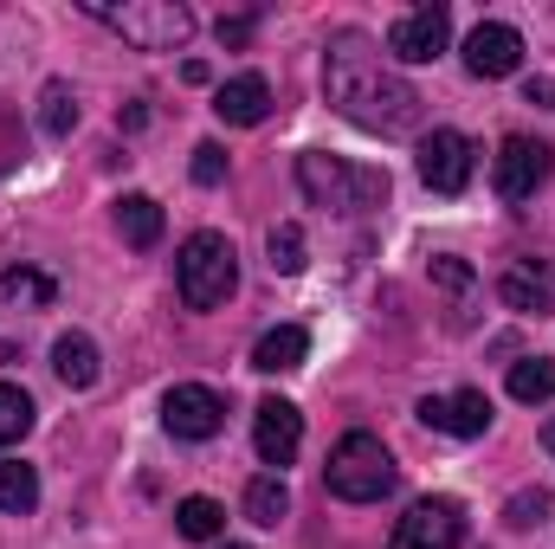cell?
Instances as JSON below:
<instances>
[{
	"label": "cell",
	"mask_w": 555,
	"mask_h": 549,
	"mask_svg": "<svg viewBox=\"0 0 555 549\" xmlns=\"http://www.w3.org/2000/svg\"><path fill=\"white\" fill-rule=\"evenodd\" d=\"M220 175H227V149H220V142H201V149H194V181H201V188H220Z\"/></svg>",
	"instance_id": "83f0119b"
},
{
	"label": "cell",
	"mask_w": 555,
	"mask_h": 549,
	"mask_svg": "<svg viewBox=\"0 0 555 549\" xmlns=\"http://www.w3.org/2000/svg\"><path fill=\"white\" fill-rule=\"evenodd\" d=\"M323 91L349 124L375 137H408L420 124V91L375 52L369 33H336L323 46Z\"/></svg>",
	"instance_id": "6da1fadb"
},
{
	"label": "cell",
	"mask_w": 555,
	"mask_h": 549,
	"mask_svg": "<svg viewBox=\"0 0 555 549\" xmlns=\"http://www.w3.org/2000/svg\"><path fill=\"white\" fill-rule=\"evenodd\" d=\"M220 549H246V544H220Z\"/></svg>",
	"instance_id": "d6a6232c"
},
{
	"label": "cell",
	"mask_w": 555,
	"mask_h": 549,
	"mask_svg": "<svg viewBox=\"0 0 555 549\" xmlns=\"http://www.w3.org/2000/svg\"><path fill=\"white\" fill-rule=\"evenodd\" d=\"M162 426H168L175 439H214V433L227 426V401H220L207 382H181V388H168V401H162Z\"/></svg>",
	"instance_id": "30bf717a"
},
{
	"label": "cell",
	"mask_w": 555,
	"mask_h": 549,
	"mask_svg": "<svg viewBox=\"0 0 555 549\" xmlns=\"http://www.w3.org/2000/svg\"><path fill=\"white\" fill-rule=\"evenodd\" d=\"M420 420H426V426H439V433H452V439H478V433L491 426V401H485L478 388L426 395V401H420Z\"/></svg>",
	"instance_id": "5bb4252c"
},
{
	"label": "cell",
	"mask_w": 555,
	"mask_h": 549,
	"mask_svg": "<svg viewBox=\"0 0 555 549\" xmlns=\"http://www.w3.org/2000/svg\"><path fill=\"white\" fill-rule=\"evenodd\" d=\"M214 117H220V124H233V130H253V124H266V117H272V85H266L259 72H240V78H227V85L214 91Z\"/></svg>",
	"instance_id": "9a60e30c"
},
{
	"label": "cell",
	"mask_w": 555,
	"mask_h": 549,
	"mask_svg": "<svg viewBox=\"0 0 555 549\" xmlns=\"http://www.w3.org/2000/svg\"><path fill=\"white\" fill-rule=\"evenodd\" d=\"M220 39H227V46H246V39H253V20H220Z\"/></svg>",
	"instance_id": "4dcf8cb0"
},
{
	"label": "cell",
	"mask_w": 555,
	"mask_h": 549,
	"mask_svg": "<svg viewBox=\"0 0 555 549\" xmlns=\"http://www.w3.org/2000/svg\"><path fill=\"white\" fill-rule=\"evenodd\" d=\"M91 20H104L111 33H124L137 52H181L194 39V7L181 0H85Z\"/></svg>",
	"instance_id": "277c9868"
},
{
	"label": "cell",
	"mask_w": 555,
	"mask_h": 549,
	"mask_svg": "<svg viewBox=\"0 0 555 549\" xmlns=\"http://www.w3.org/2000/svg\"><path fill=\"white\" fill-rule=\"evenodd\" d=\"M395 452L375 439V433H343L336 446H330V465H323V485H330V498H343V505H375V498H388L395 491Z\"/></svg>",
	"instance_id": "3957f363"
},
{
	"label": "cell",
	"mask_w": 555,
	"mask_h": 549,
	"mask_svg": "<svg viewBox=\"0 0 555 549\" xmlns=\"http://www.w3.org/2000/svg\"><path fill=\"white\" fill-rule=\"evenodd\" d=\"M472 168H478L472 137H459V130H433V137L420 142V181H426L433 194H465Z\"/></svg>",
	"instance_id": "ba28073f"
},
{
	"label": "cell",
	"mask_w": 555,
	"mask_h": 549,
	"mask_svg": "<svg viewBox=\"0 0 555 549\" xmlns=\"http://www.w3.org/2000/svg\"><path fill=\"white\" fill-rule=\"evenodd\" d=\"M555 168V149L537 137H504V149H498V162H491V181H498V194L504 201H530L543 181H550Z\"/></svg>",
	"instance_id": "52a82bcc"
},
{
	"label": "cell",
	"mask_w": 555,
	"mask_h": 549,
	"mask_svg": "<svg viewBox=\"0 0 555 549\" xmlns=\"http://www.w3.org/2000/svg\"><path fill=\"white\" fill-rule=\"evenodd\" d=\"M543 452H550V459H555V413H550V420H543Z\"/></svg>",
	"instance_id": "1f68e13d"
},
{
	"label": "cell",
	"mask_w": 555,
	"mask_h": 549,
	"mask_svg": "<svg viewBox=\"0 0 555 549\" xmlns=\"http://www.w3.org/2000/svg\"><path fill=\"white\" fill-rule=\"evenodd\" d=\"M517 65H524V33L517 26H504V20L472 26V39H465V72L472 78H511Z\"/></svg>",
	"instance_id": "7c38bea8"
},
{
	"label": "cell",
	"mask_w": 555,
	"mask_h": 549,
	"mask_svg": "<svg viewBox=\"0 0 555 549\" xmlns=\"http://www.w3.org/2000/svg\"><path fill=\"white\" fill-rule=\"evenodd\" d=\"M524 104H537V111H555V78H530V85H524Z\"/></svg>",
	"instance_id": "f546056e"
},
{
	"label": "cell",
	"mask_w": 555,
	"mask_h": 549,
	"mask_svg": "<svg viewBox=\"0 0 555 549\" xmlns=\"http://www.w3.org/2000/svg\"><path fill=\"white\" fill-rule=\"evenodd\" d=\"M297 188L310 207H330V214H369L388 201V175L369 168V162H343V155H297Z\"/></svg>",
	"instance_id": "7a4b0ae2"
},
{
	"label": "cell",
	"mask_w": 555,
	"mask_h": 549,
	"mask_svg": "<svg viewBox=\"0 0 555 549\" xmlns=\"http://www.w3.org/2000/svg\"><path fill=\"white\" fill-rule=\"evenodd\" d=\"M433 278H439L446 291H465V284H472V272H465L459 259H433Z\"/></svg>",
	"instance_id": "f1b7e54d"
},
{
	"label": "cell",
	"mask_w": 555,
	"mask_h": 549,
	"mask_svg": "<svg viewBox=\"0 0 555 549\" xmlns=\"http://www.w3.org/2000/svg\"><path fill=\"white\" fill-rule=\"evenodd\" d=\"M272 272H304V227H291V220L272 227Z\"/></svg>",
	"instance_id": "484cf974"
},
{
	"label": "cell",
	"mask_w": 555,
	"mask_h": 549,
	"mask_svg": "<svg viewBox=\"0 0 555 549\" xmlns=\"http://www.w3.org/2000/svg\"><path fill=\"white\" fill-rule=\"evenodd\" d=\"M52 369H59V382H65V388H91V382L104 375L98 343H91L85 330H65V336L52 343Z\"/></svg>",
	"instance_id": "2e32d148"
},
{
	"label": "cell",
	"mask_w": 555,
	"mask_h": 549,
	"mask_svg": "<svg viewBox=\"0 0 555 549\" xmlns=\"http://www.w3.org/2000/svg\"><path fill=\"white\" fill-rule=\"evenodd\" d=\"M175 531H181L188 544H220V537H227V505H214V498H181V505H175Z\"/></svg>",
	"instance_id": "d6986e66"
},
{
	"label": "cell",
	"mask_w": 555,
	"mask_h": 549,
	"mask_svg": "<svg viewBox=\"0 0 555 549\" xmlns=\"http://www.w3.org/2000/svg\"><path fill=\"white\" fill-rule=\"evenodd\" d=\"M446 39H452V13H446V7H414V13H401V20L388 26V59H401V65H433V59L446 52Z\"/></svg>",
	"instance_id": "9c48e42d"
},
{
	"label": "cell",
	"mask_w": 555,
	"mask_h": 549,
	"mask_svg": "<svg viewBox=\"0 0 555 549\" xmlns=\"http://www.w3.org/2000/svg\"><path fill=\"white\" fill-rule=\"evenodd\" d=\"M0 297H7V304H52L59 284L46 272H0Z\"/></svg>",
	"instance_id": "d4e9b609"
},
{
	"label": "cell",
	"mask_w": 555,
	"mask_h": 549,
	"mask_svg": "<svg viewBox=\"0 0 555 549\" xmlns=\"http://www.w3.org/2000/svg\"><path fill=\"white\" fill-rule=\"evenodd\" d=\"M543 511H550V491H517V498H511V511H504V524L530 531V524H543Z\"/></svg>",
	"instance_id": "4316f807"
},
{
	"label": "cell",
	"mask_w": 555,
	"mask_h": 549,
	"mask_svg": "<svg viewBox=\"0 0 555 549\" xmlns=\"http://www.w3.org/2000/svg\"><path fill=\"white\" fill-rule=\"evenodd\" d=\"M246 518H253V524H266V531H278V524L291 518V491H284V478H278V472H266V478H253V485H246Z\"/></svg>",
	"instance_id": "44dd1931"
},
{
	"label": "cell",
	"mask_w": 555,
	"mask_h": 549,
	"mask_svg": "<svg viewBox=\"0 0 555 549\" xmlns=\"http://www.w3.org/2000/svg\"><path fill=\"white\" fill-rule=\"evenodd\" d=\"M39 130H46V137H72V130H78V98H72V85L52 78V85L39 91Z\"/></svg>",
	"instance_id": "603a6c76"
},
{
	"label": "cell",
	"mask_w": 555,
	"mask_h": 549,
	"mask_svg": "<svg viewBox=\"0 0 555 549\" xmlns=\"http://www.w3.org/2000/svg\"><path fill=\"white\" fill-rule=\"evenodd\" d=\"M175 284H181V304L188 310H214L233 297L240 284V253L227 233H188L181 253H175Z\"/></svg>",
	"instance_id": "5b68a950"
},
{
	"label": "cell",
	"mask_w": 555,
	"mask_h": 549,
	"mask_svg": "<svg viewBox=\"0 0 555 549\" xmlns=\"http://www.w3.org/2000/svg\"><path fill=\"white\" fill-rule=\"evenodd\" d=\"M310 356V336L297 330V323H278L259 336V349H253V369H266V375H284V369H297Z\"/></svg>",
	"instance_id": "e0dca14e"
},
{
	"label": "cell",
	"mask_w": 555,
	"mask_h": 549,
	"mask_svg": "<svg viewBox=\"0 0 555 549\" xmlns=\"http://www.w3.org/2000/svg\"><path fill=\"white\" fill-rule=\"evenodd\" d=\"M465 544V505L459 498H420L408 518H395L388 549H459Z\"/></svg>",
	"instance_id": "8992f818"
},
{
	"label": "cell",
	"mask_w": 555,
	"mask_h": 549,
	"mask_svg": "<svg viewBox=\"0 0 555 549\" xmlns=\"http://www.w3.org/2000/svg\"><path fill=\"white\" fill-rule=\"evenodd\" d=\"M33 395L20 388V382H0V446H20L26 433H33Z\"/></svg>",
	"instance_id": "cb8c5ba5"
},
{
	"label": "cell",
	"mask_w": 555,
	"mask_h": 549,
	"mask_svg": "<svg viewBox=\"0 0 555 549\" xmlns=\"http://www.w3.org/2000/svg\"><path fill=\"white\" fill-rule=\"evenodd\" d=\"M498 297L517 317H555V259H511L498 272Z\"/></svg>",
	"instance_id": "8fae6325"
},
{
	"label": "cell",
	"mask_w": 555,
	"mask_h": 549,
	"mask_svg": "<svg viewBox=\"0 0 555 549\" xmlns=\"http://www.w3.org/2000/svg\"><path fill=\"white\" fill-rule=\"evenodd\" d=\"M511 401H524V408L555 401V356H524V362H511Z\"/></svg>",
	"instance_id": "ffe728a7"
},
{
	"label": "cell",
	"mask_w": 555,
	"mask_h": 549,
	"mask_svg": "<svg viewBox=\"0 0 555 549\" xmlns=\"http://www.w3.org/2000/svg\"><path fill=\"white\" fill-rule=\"evenodd\" d=\"M39 505V472L20 465V459H0V511L7 518H26Z\"/></svg>",
	"instance_id": "7402d4cb"
},
{
	"label": "cell",
	"mask_w": 555,
	"mask_h": 549,
	"mask_svg": "<svg viewBox=\"0 0 555 549\" xmlns=\"http://www.w3.org/2000/svg\"><path fill=\"white\" fill-rule=\"evenodd\" d=\"M117 233H124V246L149 253V246L162 240V207H155L149 194H124V201H117Z\"/></svg>",
	"instance_id": "ac0fdd59"
},
{
	"label": "cell",
	"mask_w": 555,
	"mask_h": 549,
	"mask_svg": "<svg viewBox=\"0 0 555 549\" xmlns=\"http://www.w3.org/2000/svg\"><path fill=\"white\" fill-rule=\"evenodd\" d=\"M253 446H259V459L266 465H291L297 459V446H304V413L291 408V401H259L253 408Z\"/></svg>",
	"instance_id": "4fadbf2b"
}]
</instances>
